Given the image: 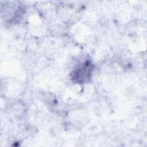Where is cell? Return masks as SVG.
Returning <instances> with one entry per match:
<instances>
[{
    "label": "cell",
    "instance_id": "cell-1",
    "mask_svg": "<svg viewBox=\"0 0 147 147\" xmlns=\"http://www.w3.org/2000/svg\"><path fill=\"white\" fill-rule=\"evenodd\" d=\"M91 69L89 63L88 62H86L83 64L82 66H80L79 68H78L74 72V74H78V76L74 78L73 79L79 78L78 82L79 81V79H81L80 82H83L85 80L88 78L89 75L91 73Z\"/></svg>",
    "mask_w": 147,
    "mask_h": 147
}]
</instances>
